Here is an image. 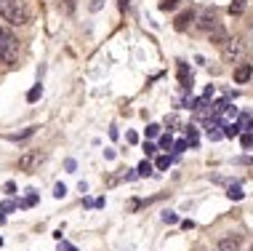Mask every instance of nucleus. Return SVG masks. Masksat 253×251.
I'll list each match as a JSON object with an SVG mask.
<instances>
[{"label":"nucleus","mask_w":253,"mask_h":251,"mask_svg":"<svg viewBox=\"0 0 253 251\" xmlns=\"http://www.w3.org/2000/svg\"><path fill=\"white\" fill-rule=\"evenodd\" d=\"M53 195H56V198H64V195H67V187H64V185H56V187H53Z\"/></svg>","instance_id":"obj_26"},{"label":"nucleus","mask_w":253,"mask_h":251,"mask_svg":"<svg viewBox=\"0 0 253 251\" xmlns=\"http://www.w3.org/2000/svg\"><path fill=\"white\" fill-rule=\"evenodd\" d=\"M218 251H240V238H224L218 243Z\"/></svg>","instance_id":"obj_13"},{"label":"nucleus","mask_w":253,"mask_h":251,"mask_svg":"<svg viewBox=\"0 0 253 251\" xmlns=\"http://www.w3.org/2000/svg\"><path fill=\"white\" fill-rule=\"evenodd\" d=\"M251 115H253V112H251Z\"/></svg>","instance_id":"obj_34"},{"label":"nucleus","mask_w":253,"mask_h":251,"mask_svg":"<svg viewBox=\"0 0 253 251\" xmlns=\"http://www.w3.org/2000/svg\"><path fill=\"white\" fill-rule=\"evenodd\" d=\"M13 208H16V203H13V201H5V203H3V208H0V211H13Z\"/></svg>","instance_id":"obj_30"},{"label":"nucleus","mask_w":253,"mask_h":251,"mask_svg":"<svg viewBox=\"0 0 253 251\" xmlns=\"http://www.w3.org/2000/svg\"><path fill=\"white\" fill-rule=\"evenodd\" d=\"M179 83H181V88H192V72L187 70V64L184 62H179Z\"/></svg>","instance_id":"obj_10"},{"label":"nucleus","mask_w":253,"mask_h":251,"mask_svg":"<svg viewBox=\"0 0 253 251\" xmlns=\"http://www.w3.org/2000/svg\"><path fill=\"white\" fill-rule=\"evenodd\" d=\"M205 134H208L211 142H218V139H224V126L218 123L216 118H211L208 123H205Z\"/></svg>","instance_id":"obj_6"},{"label":"nucleus","mask_w":253,"mask_h":251,"mask_svg":"<svg viewBox=\"0 0 253 251\" xmlns=\"http://www.w3.org/2000/svg\"><path fill=\"white\" fill-rule=\"evenodd\" d=\"M16 59H19V40L13 38L8 30L0 27V62L13 64Z\"/></svg>","instance_id":"obj_2"},{"label":"nucleus","mask_w":253,"mask_h":251,"mask_svg":"<svg viewBox=\"0 0 253 251\" xmlns=\"http://www.w3.org/2000/svg\"><path fill=\"white\" fill-rule=\"evenodd\" d=\"M176 5H179V0H163V3H160V8H163V11H173Z\"/></svg>","instance_id":"obj_22"},{"label":"nucleus","mask_w":253,"mask_h":251,"mask_svg":"<svg viewBox=\"0 0 253 251\" xmlns=\"http://www.w3.org/2000/svg\"><path fill=\"white\" fill-rule=\"evenodd\" d=\"M38 97H40V86H35V88H32L30 94H27V101H35Z\"/></svg>","instance_id":"obj_25"},{"label":"nucleus","mask_w":253,"mask_h":251,"mask_svg":"<svg viewBox=\"0 0 253 251\" xmlns=\"http://www.w3.org/2000/svg\"><path fill=\"white\" fill-rule=\"evenodd\" d=\"M136 171H139V176H149V174H152V163H149V160H144V163H139V168H136Z\"/></svg>","instance_id":"obj_19"},{"label":"nucleus","mask_w":253,"mask_h":251,"mask_svg":"<svg viewBox=\"0 0 253 251\" xmlns=\"http://www.w3.org/2000/svg\"><path fill=\"white\" fill-rule=\"evenodd\" d=\"M240 145H243V150H251V147H253V134L251 131H245L240 137Z\"/></svg>","instance_id":"obj_18"},{"label":"nucleus","mask_w":253,"mask_h":251,"mask_svg":"<svg viewBox=\"0 0 253 251\" xmlns=\"http://www.w3.org/2000/svg\"><path fill=\"white\" fill-rule=\"evenodd\" d=\"M45 160V152H40V150H27L22 158H19V171H24V174H32V171H38L40 163Z\"/></svg>","instance_id":"obj_3"},{"label":"nucleus","mask_w":253,"mask_h":251,"mask_svg":"<svg viewBox=\"0 0 253 251\" xmlns=\"http://www.w3.org/2000/svg\"><path fill=\"white\" fill-rule=\"evenodd\" d=\"M187 145L197 147V128L195 126H187Z\"/></svg>","instance_id":"obj_15"},{"label":"nucleus","mask_w":253,"mask_h":251,"mask_svg":"<svg viewBox=\"0 0 253 251\" xmlns=\"http://www.w3.org/2000/svg\"><path fill=\"white\" fill-rule=\"evenodd\" d=\"M120 8H128V0H120Z\"/></svg>","instance_id":"obj_31"},{"label":"nucleus","mask_w":253,"mask_h":251,"mask_svg":"<svg viewBox=\"0 0 253 251\" xmlns=\"http://www.w3.org/2000/svg\"><path fill=\"white\" fill-rule=\"evenodd\" d=\"M216 24H218V22H216V16H213L211 11H203L200 19H197V30H203V32H211Z\"/></svg>","instance_id":"obj_7"},{"label":"nucleus","mask_w":253,"mask_h":251,"mask_svg":"<svg viewBox=\"0 0 253 251\" xmlns=\"http://www.w3.org/2000/svg\"><path fill=\"white\" fill-rule=\"evenodd\" d=\"M237 126H240V131H253V115L251 112H240Z\"/></svg>","instance_id":"obj_12"},{"label":"nucleus","mask_w":253,"mask_h":251,"mask_svg":"<svg viewBox=\"0 0 253 251\" xmlns=\"http://www.w3.org/2000/svg\"><path fill=\"white\" fill-rule=\"evenodd\" d=\"M160 150H173V137H170V134H166V137L160 139Z\"/></svg>","instance_id":"obj_20"},{"label":"nucleus","mask_w":253,"mask_h":251,"mask_svg":"<svg viewBox=\"0 0 253 251\" xmlns=\"http://www.w3.org/2000/svg\"><path fill=\"white\" fill-rule=\"evenodd\" d=\"M253 78V64H237L235 67V83H248Z\"/></svg>","instance_id":"obj_8"},{"label":"nucleus","mask_w":253,"mask_h":251,"mask_svg":"<svg viewBox=\"0 0 253 251\" xmlns=\"http://www.w3.org/2000/svg\"><path fill=\"white\" fill-rule=\"evenodd\" d=\"M0 246H3V241H0Z\"/></svg>","instance_id":"obj_33"},{"label":"nucleus","mask_w":253,"mask_h":251,"mask_svg":"<svg viewBox=\"0 0 253 251\" xmlns=\"http://www.w3.org/2000/svg\"><path fill=\"white\" fill-rule=\"evenodd\" d=\"M157 134H160V126H157V123H149V126H147V137H157Z\"/></svg>","instance_id":"obj_23"},{"label":"nucleus","mask_w":253,"mask_h":251,"mask_svg":"<svg viewBox=\"0 0 253 251\" xmlns=\"http://www.w3.org/2000/svg\"><path fill=\"white\" fill-rule=\"evenodd\" d=\"M245 53V46H243V40L240 38H229L227 43L221 46V56H224V62H232L235 64L237 59H240Z\"/></svg>","instance_id":"obj_4"},{"label":"nucleus","mask_w":253,"mask_h":251,"mask_svg":"<svg viewBox=\"0 0 253 251\" xmlns=\"http://www.w3.org/2000/svg\"><path fill=\"white\" fill-rule=\"evenodd\" d=\"M192 22H195V13H192V11H181L179 16H176L173 27H176V30H179V32H184V30H187V27L192 24Z\"/></svg>","instance_id":"obj_9"},{"label":"nucleus","mask_w":253,"mask_h":251,"mask_svg":"<svg viewBox=\"0 0 253 251\" xmlns=\"http://www.w3.org/2000/svg\"><path fill=\"white\" fill-rule=\"evenodd\" d=\"M187 147H189V145H187V139H179V142L173 145V150H176V152H184Z\"/></svg>","instance_id":"obj_24"},{"label":"nucleus","mask_w":253,"mask_h":251,"mask_svg":"<svg viewBox=\"0 0 253 251\" xmlns=\"http://www.w3.org/2000/svg\"><path fill=\"white\" fill-rule=\"evenodd\" d=\"M208 35H211V40H213L216 46H224V43H227V40H229V38H227V32H224V30H221V27H218V24H216L213 30L208 32Z\"/></svg>","instance_id":"obj_11"},{"label":"nucleus","mask_w":253,"mask_h":251,"mask_svg":"<svg viewBox=\"0 0 253 251\" xmlns=\"http://www.w3.org/2000/svg\"><path fill=\"white\" fill-rule=\"evenodd\" d=\"M0 19H5L13 27H22L30 22V13L22 0H0Z\"/></svg>","instance_id":"obj_1"},{"label":"nucleus","mask_w":253,"mask_h":251,"mask_svg":"<svg viewBox=\"0 0 253 251\" xmlns=\"http://www.w3.org/2000/svg\"><path fill=\"white\" fill-rule=\"evenodd\" d=\"M243 11H245V0H232V5H229V13H235V16H240Z\"/></svg>","instance_id":"obj_16"},{"label":"nucleus","mask_w":253,"mask_h":251,"mask_svg":"<svg viewBox=\"0 0 253 251\" xmlns=\"http://www.w3.org/2000/svg\"><path fill=\"white\" fill-rule=\"evenodd\" d=\"M168 166H170V158H168V155H160V158L155 160V168H157V171H166Z\"/></svg>","instance_id":"obj_17"},{"label":"nucleus","mask_w":253,"mask_h":251,"mask_svg":"<svg viewBox=\"0 0 253 251\" xmlns=\"http://www.w3.org/2000/svg\"><path fill=\"white\" fill-rule=\"evenodd\" d=\"M163 219H166V222H168V225H173V222H176V219H179V216H176L173 211H168V214H163Z\"/></svg>","instance_id":"obj_29"},{"label":"nucleus","mask_w":253,"mask_h":251,"mask_svg":"<svg viewBox=\"0 0 253 251\" xmlns=\"http://www.w3.org/2000/svg\"><path fill=\"white\" fill-rule=\"evenodd\" d=\"M213 118L218 120V123L221 126H229V123H235L237 118H240V110H237V107H229V104H224L221 110H218Z\"/></svg>","instance_id":"obj_5"},{"label":"nucleus","mask_w":253,"mask_h":251,"mask_svg":"<svg viewBox=\"0 0 253 251\" xmlns=\"http://www.w3.org/2000/svg\"><path fill=\"white\" fill-rule=\"evenodd\" d=\"M144 152H147V155H155V152H157V147L152 145V142H144Z\"/></svg>","instance_id":"obj_28"},{"label":"nucleus","mask_w":253,"mask_h":251,"mask_svg":"<svg viewBox=\"0 0 253 251\" xmlns=\"http://www.w3.org/2000/svg\"><path fill=\"white\" fill-rule=\"evenodd\" d=\"M59 251H78L72 246V243H67V241H59Z\"/></svg>","instance_id":"obj_27"},{"label":"nucleus","mask_w":253,"mask_h":251,"mask_svg":"<svg viewBox=\"0 0 253 251\" xmlns=\"http://www.w3.org/2000/svg\"><path fill=\"white\" fill-rule=\"evenodd\" d=\"M227 195H229L232 201H243V195H245V193H243V190L235 185V187H229V193H227Z\"/></svg>","instance_id":"obj_21"},{"label":"nucleus","mask_w":253,"mask_h":251,"mask_svg":"<svg viewBox=\"0 0 253 251\" xmlns=\"http://www.w3.org/2000/svg\"><path fill=\"white\" fill-rule=\"evenodd\" d=\"M235 137H240V126H237V123L224 126V139H235Z\"/></svg>","instance_id":"obj_14"},{"label":"nucleus","mask_w":253,"mask_h":251,"mask_svg":"<svg viewBox=\"0 0 253 251\" xmlns=\"http://www.w3.org/2000/svg\"><path fill=\"white\" fill-rule=\"evenodd\" d=\"M3 222H5V216H3V211H0V225H3Z\"/></svg>","instance_id":"obj_32"}]
</instances>
